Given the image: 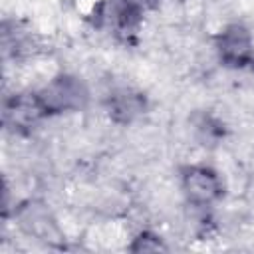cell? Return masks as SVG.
<instances>
[{
    "instance_id": "cell-1",
    "label": "cell",
    "mask_w": 254,
    "mask_h": 254,
    "mask_svg": "<svg viewBox=\"0 0 254 254\" xmlns=\"http://www.w3.org/2000/svg\"><path fill=\"white\" fill-rule=\"evenodd\" d=\"M36 95L48 117L67 111H79L89 101V91L85 83L69 73L54 75L40 89H36Z\"/></svg>"
},
{
    "instance_id": "cell-2",
    "label": "cell",
    "mask_w": 254,
    "mask_h": 254,
    "mask_svg": "<svg viewBox=\"0 0 254 254\" xmlns=\"http://www.w3.org/2000/svg\"><path fill=\"white\" fill-rule=\"evenodd\" d=\"M181 192L194 208H210L224 196V181L216 169L190 163L181 169Z\"/></svg>"
},
{
    "instance_id": "cell-3",
    "label": "cell",
    "mask_w": 254,
    "mask_h": 254,
    "mask_svg": "<svg viewBox=\"0 0 254 254\" xmlns=\"http://www.w3.org/2000/svg\"><path fill=\"white\" fill-rule=\"evenodd\" d=\"M214 52L222 65L242 69L254 64V36L242 22H230L214 34Z\"/></svg>"
},
{
    "instance_id": "cell-4",
    "label": "cell",
    "mask_w": 254,
    "mask_h": 254,
    "mask_svg": "<svg viewBox=\"0 0 254 254\" xmlns=\"http://www.w3.org/2000/svg\"><path fill=\"white\" fill-rule=\"evenodd\" d=\"M4 125L14 131H28L46 115L36 91H20L4 101Z\"/></svg>"
},
{
    "instance_id": "cell-5",
    "label": "cell",
    "mask_w": 254,
    "mask_h": 254,
    "mask_svg": "<svg viewBox=\"0 0 254 254\" xmlns=\"http://www.w3.org/2000/svg\"><path fill=\"white\" fill-rule=\"evenodd\" d=\"M105 107L115 123H131L145 113L147 99L133 87H117L107 95Z\"/></svg>"
},
{
    "instance_id": "cell-6",
    "label": "cell",
    "mask_w": 254,
    "mask_h": 254,
    "mask_svg": "<svg viewBox=\"0 0 254 254\" xmlns=\"http://www.w3.org/2000/svg\"><path fill=\"white\" fill-rule=\"evenodd\" d=\"M167 246L163 244L161 236L151 232V230H143L133 238V244L129 246V250L133 252H157V250H165Z\"/></svg>"
}]
</instances>
